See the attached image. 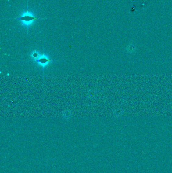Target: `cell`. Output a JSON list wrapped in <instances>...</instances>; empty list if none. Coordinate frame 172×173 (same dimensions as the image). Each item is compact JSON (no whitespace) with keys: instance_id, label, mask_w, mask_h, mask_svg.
<instances>
[{"instance_id":"cell-1","label":"cell","mask_w":172,"mask_h":173,"mask_svg":"<svg viewBox=\"0 0 172 173\" xmlns=\"http://www.w3.org/2000/svg\"><path fill=\"white\" fill-rule=\"evenodd\" d=\"M38 18H40L35 16L31 11L27 10L21 14L20 17L16 18L15 19H18L24 27H29L31 26Z\"/></svg>"},{"instance_id":"cell-2","label":"cell","mask_w":172,"mask_h":173,"mask_svg":"<svg viewBox=\"0 0 172 173\" xmlns=\"http://www.w3.org/2000/svg\"><path fill=\"white\" fill-rule=\"evenodd\" d=\"M32 57L37 63L42 67H45L50 62V59L44 54L41 55L37 52L33 53Z\"/></svg>"}]
</instances>
